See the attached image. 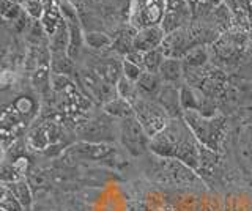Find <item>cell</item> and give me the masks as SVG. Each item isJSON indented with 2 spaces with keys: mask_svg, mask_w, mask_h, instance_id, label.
<instances>
[{
  "mask_svg": "<svg viewBox=\"0 0 252 211\" xmlns=\"http://www.w3.org/2000/svg\"><path fill=\"white\" fill-rule=\"evenodd\" d=\"M84 41L87 46H90L92 49L102 51V49L112 48L114 38H110L109 35L102 33V32H90V33L84 35Z\"/></svg>",
  "mask_w": 252,
  "mask_h": 211,
  "instance_id": "d4e9b609",
  "label": "cell"
},
{
  "mask_svg": "<svg viewBox=\"0 0 252 211\" xmlns=\"http://www.w3.org/2000/svg\"><path fill=\"white\" fill-rule=\"evenodd\" d=\"M44 0H26L24 2V10L33 19H41L44 13Z\"/></svg>",
  "mask_w": 252,
  "mask_h": 211,
  "instance_id": "f1b7e54d",
  "label": "cell"
},
{
  "mask_svg": "<svg viewBox=\"0 0 252 211\" xmlns=\"http://www.w3.org/2000/svg\"><path fill=\"white\" fill-rule=\"evenodd\" d=\"M51 71L52 74L71 76L76 71V65L68 52H54L51 54Z\"/></svg>",
  "mask_w": 252,
  "mask_h": 211,
  "instance_id": "ac0fdd59",
  "label": "cell"
},
{
  "mask_svg": "<svg viewBox=\"0 0 252 211\" xmlns=\"http://www.w3.org/2000/svg\"><path fill=\"white\" fill-rule=\"evenodd\" d=\"M120 142L123 148L134 158H140L150 151V139L144 126L136 117H129L120 121Z\"/></svg>",
  "mask_w": 252,
  "mask_h": 211,
  "instance_id": "52a82bcc",
  "label": "cell"
},
{
  "mask_svg": "<svg viewBox=\"0 0 252 211\" xmlns=\"http://www.w3.org/2000/svg\"><path fill=\"white\" fill-rule=\"evenodd\" d=\"M69 48V29L66 19L62 22L60 27L55 30V33L49 36V49L54 52H68Z\"/></svg>",
  "mask_w": 252,
  "mask_h": 211,
  "instance_id": "7402d4cb",
  "label": "cell"
},
{
  "mask_svg": "<svg viewBox=\"0 0 252 211\" xmlns=\"http://www.w3.org/2000/svg\"><path fill=\"white\" fill-rule=\"evenodd\" d=\"M251 3H252V0H251Z\"/></svg>",
  "mask_w": 252,
  "mask_h": 211,
  "instance_id": "e575fe53",
  "label": "cell"
},
{
  "mask_svg": "<svg viewBox=\"0 0 252 211\" xmlns=\"http://www.w3.org/2000/svg\"><path fill=\"white\" fill-rule=\"evenodd\" d=\"M104 112L109 117H114V119L125 120L129 119V117H134V107L128 99H125L122 96H115L104 103Z\"/></svg>",
  "mask_w": 252,
  "mask_h": 211,
  "instance_id": "2e32d148",
  "label": "cell"
},
{
  "mask_svg": "<svg viewBox=\"0 0 252 211\" xmlns=\"http://www.w3.org/2000/svg\"><path fill=\"white\" fill-rule=\"evenodd\" d=\"M51 132H47L44 128H36L30 132L29 136V144L36 148V150H46L49 142L52 144V139H51Z\"/></svg>",
  "mask_w": 252,
  "mask_h": 211,
  "instance_id": "4316f807",
  "label": "cell"
},
{
  "mask_svg": "<svg viewBox=\"0 0 252 211\" xmlns=\"http://www.w3.org/2000/svg\"><path fill=\"white\" fill-rule=\"evenodd\" d=\"M110 134V124L107 121H92L81 131V136L87 142H104V136Z\"/></svg>",
  "mask_w": 252,
  "mask_h": 211,
  "instance_id": "d6986e66",
  "label": "cell"
},
{
  "mask_svg": "<svg viewBox=\"0 0 252 211\" xmlns=\"http://www.w3.org/2000/svg\"><path fill=\"white\" fill-rule=\"evenodd\" d=\"M13 107L19 112V115H30L35 111V103L29 96H21L19 99L14 101Z\"/></svg>",
  "mask_w": 252,
  "mask_h": 211,
  "instance_id": "1f68e13d",
  "label": "cell"
},
{
  "mask_svg": "<svg viewBox=\"0 0 252 211\" xmlns=\"http://www.w3.org/2000/svg\"><path fill=\"white\" fill-rule=\"evenodd\" d=\"M0 210L2 211H26L19 200L10 192V189L2 184V199H0Z\"/></svg>",
  "mask_w": 252,
  "mask_h": 211,
  "instance_id": "83f0119b",
  "label": "cell"
},
{
  "mask_svg": "<svg viewBox=\"0 0 252 211\" xmlns=\"http://www.w3.org/2000/svg\"><path fill=\"white\" fill-rule=\"evenodd\" d=\"M22 14L21 5L11 2V0H2V16L6 21L14 22Z\"/></svg>",
  "mask_w": 252,
  "mask_h": 211,
  "instance_id": "f546056e",
  "label": "cell"
},
{
  "mask_svg": "<svg viewBox=\"0 0 252 211\" xmlns=\"http://www.w3.org/2000/svg\"><path fill=\"white\" fill-rule=\"evenodd\" d=\"M115 90H117V96H122L125 99H128L129 103L136 101L140 96L136 82L126 79L125 76H122L120 79H118V82L115 84Z\"/></svg>",
  "mask_w": 252,
  "mask_h": 211,
  "instance_id": "cb8c5ba5",
  "label": "cell"
},
{
  "mask_svg": "<svg viewBox=\"0 0 252 211\" xmlns=\"http://www.w3.org/2000/svg\"><path fill=\"white\" fill-rule=\"evenodd\" d=\"M210 60V52L205 46H197L192 51H189L185 59H183V65L185 69H200L205 68Z\"/></svg>",
  "mask_w": 252,
  "mask_h": 211,
  "instance_id": "44dd1931",
  "label": "cell"
},
{
  "mask_svg": "<svg viewBox=\"0 0 252 211\" xmlns=\"http://www.w3.org/2000/svg\"><path fill=\"white\" fill-rule=\"evenodd\" d=\"M44 13L43 18L39 19L43 26V30L47 36H52L55 33V30L60 27V24L65 21V16L59 6V2H54V0H44Z\"/></svg>",
  "mask_w": 252,
  "mask_h": 211,
  "instance_id": "7c38bea8",
  "label": "cell"
},
{
  "mask_svg": "<svg viewBox=\"0 0 252 211\" xmlns=\"http://www.w3.org/2000/svg\"><path fill=\"white\" fill-rule=\"evenodd\" d=\"M10 192L14 195L16 199L19 200V203L24 207V210H30L32 202H33V192H32V187L26 178L19 180V181H13V183H3Z\"/></svg>",
  "mask_w": 252,
  "mask_h": 211,
  "instance_id": "e0dca14e",
  "label": "cell"
},
{
  "mask_svg": "<svg viewBox=\"0 0 252 211\" xmlns=\"http://www.w3.org/2000/svg\"><path fill=\"white\" fill-rule=\"evenodd\" d=\"M165 8V0H131L129 22L136 30L161 26Z\"/></svg>",
  "mask_w": 252,
  "mask_h": 211,
  "instance_id": "5b68a950",
  "label": "cell"
},
{
  "mask_svg": "<svg viewBox=\"0 0 252 211\" xmlns=\"http://www.w3.org/2000/svg\"><path fill=\"white\" fill-rule=\"evenodd\" d=\"M192 21L191 10L186 11H165L164 19L161 22V27L165 32V35H169L172 32H175L178 29L188 27L189 22Z\"/></svg>",
  "mask_w": 252,
  "mask_h": 211,
  "instance_id": "9a60e30c",
  "label": "cell"
},
{
  "mask_svg": "<svg viewBox=\"0 0 252 211\" xmlns=\"http://www.w3.org/2000/svg\"><path fill=\"white\" fill-rule=\"evenodd\" d=\"M183 120L192 131L199 142L208 150L218 151L225 134V117L216 114L215 117H205L197 111H186Z\"/></svg>",
  "mask_w": 252,
  "mask_h": 211,
  "instance_id": "3957f363",
  "label": "cell"
},
{
  "mask_svg": "<svg viewBox=\"0 0 252 211\" xmlns=\"http://www.w3.org/2000/svg\"><path fill=\"white\" fill-rule=\"evenodd\" d=\"M115 153L117 148L110 144L81 140L68 148L65 158L71 161H107Z\"/></svg>",
  "mask_w": 252,
  "mask_h": 211,
  "instance_id": "ba28073f",
  "label": "cell"
},
{
  "mask_svg": "<svg viewBox=\"0 0 252 211\" xmlns=\"http://www.w3.org/2000/svg\"><path fill=\"white\" fill-rule=\"evenodd\" d=\"M145 177L159 186H189L199 183V175L185 162L175 158H161L152 153L142 164Z\"/></svg>",
  "mask_w": 252,
  "mask_h": 211,
  "instance_id": "7a4b0ae2",
  "label": "cell"
},
{
  "mask_svg": "<svg viewBox=\"0 0 252 211\" xmlns=\"http://www.w3.org/2000/svg\"><path fill=\"white\" fill-rule=\"evenodd\" d=\"M158 74L161 76V79H162L164 84H177L181 77L185 76L183 60L165 57L161 68H159V73H158Z\"/></svg>",
  "mask_w": 252,
  "mask_h": 211,
  "instance_id": "5bb4252c",
  "label": "cell"
},
{
  "mask_svg": "<svg viewBox=\"0 0 252 211\" xmlns=\"http://www.w3.org/2000/svg\"><path fill=\"white\" fill-rule=\"evenodd\" d=\"M131 104L134 107V117L140 121V124L144 126L150 139H153L156 134H159L170 121V117L167 115V112L164 111L158 101H153L140 95L136 101H132Z\"/></svg>",
  "mask_w": 252,
  "mask_h": 211,
  "instance_id": "277c9868",
  "label": "cell"
},
{
  "mask_svg": "<svg viewBox=\"0 0 252 211\" xmlns=\"http://www.w3.org/2000/svg\"><path fill=\"white\" fill-rule=\"evenodd\" d=\"M145 69L136 65V63H132V61L129 60H125L123 61V65H122V73L123 76L126 77V79H129L132 82H137L139 81V77L142 76V73H144Z\"/></svg>",
  "mask_w": 252,
  "mask_h": 211,
  "instance_id": "4dcf8cb0",
  "label": "cell"
},
{
  "mask_svg": "<svg viewBox=\"0 0 252 211\" xmlns=\"http://www.w3.org/2000/svg\"><path fill=\"white\" fill-rule=\"evenodd\" d=\"M136 35H137V30L134 29L132 26L120 30L118 35L114 38L112 49L123 54V56L126 57L131 51H134V38H136Z\"/></svg>",
  "mask_w": 252,
  "mask_h": 211,
  "instance_id": "ffe728a7",
  "label": "cell"
},
{
  "mask_svg": "<svg viewBox=\"0 0 252 211\" xmlns=\"http://www.w3.org/2000/svg\"><path fill=\"white\" fill-rule=\"evenodd\" d=\"M136 85H137L139 93L142 96L153 99V98H158V95H159L164 82H162L161 76L158 73L144 71V73H142V76L139 77V81L136 82Z\"/></svg>",
  "mask_w": 252,
  "mask_h": 211,
  "instance_id": "4fadbf2b",
  "label": "cell"
},
{
  "mask_svg": "<svg viewBox=\"0 0 252 211\" xmlns=\"http://www.w3.org/2000/svg\"><path fill=\"white\" fill-rule=\"evenodd\" d=\"M165 56L161 48H158L155 51H150L145 54V60H144V69L150 73H159V68L162 65Z\"/></svg>",
  "mask_w": 252,
  "mask_h": 211,
  "instance_id": "484cf974",
  "label": "cell"
},
{
  "mask_svg": "<svg viewBox=\"0 0 252 211\" xmlns=\"http://www.w3.org/2000/svg\"><path fill=\"white\" fill-rule=\"evenodd\" d=\"M125 60H129V61H132V63H136V65H139V66H142L144 68V60H145V52H140V51H131L128 56L125 57Z\"/></svg>",
  "mask_w": 252,
  "mask_h": 211,
  "instance_id": "836d02e7",
  "label": "cell"
},
{
  "mask_svg": "<svg viewBox=\"0 0 252 211\" xmlns=\"http://www.w3.org/2000/svg\"><path fill=\"white\" fill-rule=\"evenodd\" d=\"M150 151L161 158H175L194 172L202 167V144L183 119H170L159 134L150 140Z\"/></svg>",
  "mask_w": 252,
  "mask_h": 211,
  "instance_id": "6da1fadb",
  "label": "cell"
},
{
  "mask_svg": "<svg viewBox=\"0 0 252 211\" xmlns=\"http://www.w3.org/2000/svg\"><path fill=\"white\" fill-rule=\"evenodd\" d=\"M156 101L167 112L170 119H183L185 111L181 107L180 89L177 87V84H164Z\"/></svg>",
  "mask_w": 252,
  "mask_h": 211,
  "instance_id": "30bf717a",
  "label": "cell"
},
{
  "mask_svg": "<svg viewBox=\"0 0 252 211\" xmlns=\"http://www.w3.org/2000/svg\"><path fill=\"white\" fill-rule=\"evenodd\" d=\"M167 11H186L189 10L188 0H165Z\"/></svg>",
  "mask_w": 252,
  "mask_h": 211,
  "instance_id": "d6a6232c",
  "label": "cell"
},
{
  "mask_svg": "<svg viewBox=\"0 0 252 211\" xmlns=\"http://www.w3.org/2000/svg\"><path fill=\"white\" fill-rule=\"evenodd\" d=\"M249 36L246 32L240 30H227L219 35V38L211 44V52L219 61L233 63L246 51Z\"/></svg>",
  "mask_w": 252,
  "mask_h": 211,
  "instance_id": "8992f818",
  "label": "cell"
},
{
  "mask_svg": "<svg viewBox=\"0 0 252 211\" xmlns=\"http://www.w3.org/2000/svg\"><path fill=\"white\" fill-rule=\"evenodd\" d=\"M197 46L199 44H197L191 29H189V26H188V27L178 29V30H175V32L165 35L164 41L161 44V49H162L165 57L183 60L186 54L189 51H192L194 48H197Z\"/></svg>",
  "mask_w": 252,
  "mask_h": 211,
  "instance_id": "9c48e42d",
  "label": "cell"
},
{
  "mask_svg": "<svg viewBox=\"0 0 252 211\" xmlns=\"http://www.w3.org/2000/svg\"><path fill=\"white\" fill-rule=\"evenodd\" d=\"M164 38H165V32L161 26L137 30V35L134 38V49L145 54L150 51H155L158 48H161Z\"/></svg>",
  "mask_w": 252,
  "mask_h": 211,
  "instance_id": "8fae6325",
  "label": "cell"
},
{
  "mask_svg": "<svg viewBox=\"0 0 252 211\" xmlns=\"http://www.w3.org/2000/svg\"><path fill=\"white\" fill-rule=\"evenodd\" d=\"M51 66H38L32 76V84L36 89L38 93H47L52 85V76H51Z\"/></svg>",
  "mask_w": 252,
  "mask_h": 211,
  "instance_id": "603a6c76",
  "label": "cell"
}]
</instances>
